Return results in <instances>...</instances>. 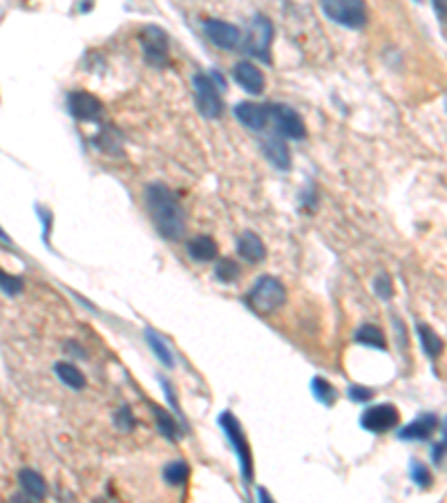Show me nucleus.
<instances>
[{"instance_id":"nucleus-9","label":"nucleus","mask_w":447,"mask_h":503,"mask_svg":"<svg viewBox=\"0 0 447 503\" xmlns=\"http://www.w3.org/2000/svg\"><path fill=\"white\" fill-rule=\"evenodd\" d=\"M398 420H400V414H398L396 405H391V403H380V405H373L362 411L360 425L371 434H382V432H389V429L396 427Z\"/></svg>"},{"instance_id":"nucleus-20","label":"nucleus","mask_w":447,"mask_h":503,"mask_svg":"<svg viewBox=\"0 0 447 503\" xmlns=\"http://www.w3.org/2000/svg\"><path fill=\"white\" fill-rule=\"evenodd\" d=\"M416 331H418V338H420V347H423V352H425L427 358H432V361H434V358H438L443 354L445 345H443L441 336H438L432 327L425 325V322H418Z\"/></svg>"},{"instance_id":"nucleus-3","label":"nucleus","mask_w":447,"mask_h":503,"mask_svg":"<svg viewBox=\"0 0 447 503\" xmlns=\"http://www.w3.org/2000/svg\"><path fill=\"white\" fill-rule=\"evenodd\" d=\"M219 425L224 429V434H226L228 443L232 445V450H235L237 459H239V470H241V477H244L246 483H253V452H250V445L246 441L244 432H241V425L239 420L232 416V411H224L219 416Z\"/></svg>"},{"instance_id":"nucleus-36","label":"nucleus","mask_w":447,"mask_h":503,"mask_svg":"<svg viewBox=\"0 0 447 503\" xmlns=\"http://www.w3.org/2000/svg\"><path fill=\"white\" fill-rule=\"evenodd\" d=\"M257 499H264V501H273V499H271V495H268V492H266V490H262V488L257 490Z\"/></svg>"},{"instance_id":"nucleus-6","label":"nucleus","mask_w":447,"mask_h":503,"mask_svg":"<svg viewBox=\"0 0 447 503\" xmlns=\"http://www.w3.org/2000/svg\"><path fill=\"white\" fill-rule=\"evenodd\" d=\"M193 87H195V101L199 107L201 116L206 119H219L224 112V103L219 96V87L208 74H195L193 78Z\"/></svg>"},{"instance_id":"nucleus-23","label":"nucleus","mask_w":447,"mask_h":503,"mask_svg":"<svg viewBox=\"0 0 447 503\" xmlns=\"http://www.w3.org/2000/svg\"><path fill=\"white\" fill-rule=\"evenodd\" d=\"M353 340L358 345H367V347L380 349V352H387V340H384L382 329H378L375 325H362L356 331Z\"/></svg>"},{"instance_id":"nucleus-17","label":"nucleus","mask_w":447,"mask_h":503,"mask_svg":"<svg viewBox=\"0 0 447 503\" xmlns=\"http://www.w3.org/2000/svg\"><path fill=\"white\" fill-rule=\"evenodd\" d=\"M18 483H21L25 495L34 501H41L47 495V483H45V479L36 470H30V468L21 470L18 472Z\"/></svg>"},{"instance_id":"nucleus-18","label":"nucleus","mask_w":447,"mask_h":503,"mask_svg":"<svg viewBox=\"0 0 447 503\" xmlns=\"http://www.w3.org/2000/svg\"><path fill=\"white\" fill-rule=\"evenodd\" d=\"M152 414H155V418H157L159 432L164 434L168 441H179V438L186 434V425L184 423H177L175 416L170 414V411L161 409L159 405H152Z\"/></svg>"},{"instance_id":"nucleus-2","label":"nucleus","mask_w":447,"mask_h":503,"mask_svg":"<svg viewBox=\"0 0 447 503\" xmlns=\"http://www.w3.org/2000/svg\"><path fill=\"white\" fill-rule=\"evenodd\" d=\"M246 302L259 316H271L286 304V289L277 277L262 275L246 293Z\"/></svg>"},{"instance_id":"nucleus-24","label":"nucleus","mask_w":447,"mask_h":503,"mask_svg":"<svg viewBox=\"0 0 447 503\" xmlns=\"http://www.w3.org/2000/svg\"><path fill=\"white\" fill-rule=\"evenodd\" d=\"M311 389H313V396L327 407H331L338 400V389L329 381L322 378V376H316V378L311 381Z\"/></svg>"},{"instance_id":"nucleus-11","label":"nucleus","mask_w":447,"mask_h":503,"mask_svg":"<svg viewBox=\"0 0 447 503\" xmlns=\"http://www.w3.org/2000/svg\"><path fill=\"white\" fill-rule=\"evenodd\" d=\"M67 107H69V112L74 114L78 121H98V119H101V114H103V103L98 101L94 94L83 92V89L69 92Z\"/></svg>"},{"instance_id":"nucleus-12","label":"nucleus","mask_w":447,"mask_h":503,"mask_svg":"<svg viewBox=\"0 0 447 503\" xmlns=\"http://www.w3.org/2000/svg\"><path fill=\"white\" fill-rule=\"evenodd\" d=\"M235 116L246 125L248 130L262 132V130L268 128V123H271V107L244 101V103H237L235 105Z\"/></svg>"},{"instance_id":"nucleus-1","label":"nucleus","mask_w":447,"mask_h":503,"mask_svg":"<svg viewBox=\"0 0 447 503\" xmlns=\"http://www.w3.org/2000/svg\"><path fill=\"white\" fill-rule=\"evenodd\" d=\"M143 197H146V208L159 235L170 242L182 239L186 233V211L173 191L164 184H150L146 186Z\"/></svg>"},{"instance_id":"nucleus-7","label":"nucleus","mask_w":447,"mask_h":503,"mask_svg":"<svg viewBox=\"0 0 447 503\" xmlns=\"http://www.w3.org/2000/svg\"><path fill=\"white\" fill-rule=\"evenodd\" d=\"M139 43L141 50L146 54V61L155 67H166L168 65V56H170V43H168V34L157 25H148L143 27L139 34Z\"/></svg>"},{"instance_id":"nucleus-25","label":"nucleus","mask_w":447,"mask_h":503,"mask_svg":"<svg viewBox=\"0 0 447 503\" xmlns=\"http://www.w3.org/2000/svg\"><path fill=\"white\" fill-rule=\"evenodd\" d=\"M188 477H190V468L186 461H170L164 468V479L170 486H186Z\"/></svg>"},{"instance_id":"nucleus-10","label":"nucleus","mask_w":447,"mask_h":503,"mask_svg":"<svg viewBox=\"0 0 447 503\" xmlns=\"http://www.w3.org/2000/svg\"><path fill=\"white\" fill-rule=\"evenodd\" d=\"M204 34H206V39L219 50H235L241 41V32L237 27L226 21H219V18H208V21H204Z\"/></svg>"},{"instance_id":"nucleus-8","label":"nucleus","mask_w":447,"mask_h":503,"mask_svg":"<svg viewBox=\"0 0 447 503\" xmlns=\"http://www.w3.org/2000/svg\"><path fill=\"white\" fill-rule=\"evenodd\" d=\"M271 107V123L275 125V132L284 139H304L307 137V125L304 119L293 110V107L277 103Z\"/></svg>"},{"instance_id":"nucleus-21","label":"nucleus","mask_w":447,"mask_h":503,"mask_svg":"<svg viewBox=\"0 0 447 503\" xmlns=\"http://www.w3.org/2000/svg\"><path fill=\"white\" fill-rule=\"evenodd\" d=\"M146 340H148V347L152 349V354H155L166 367H170V370H173V367L177 365V361H175L173 349L168 347L166 340L161 338L157 331H152V329H146Z\"/></svg>"},{"instance_id":"nucleus-16","label":"nucleus","mask_w":447,"mask_h":503,"mask_svg":"<svg viewBox=\"0 0 447 503\" xmlns=\"http://www.w3.org/2000/svg\"><path fill=\"white\" fill-rule=\"evenodd\" d=\"M237 253L241 259H246L248 264H257L266 257V244L253 231H244L241 237L237 239Z\"/></svg>"},{"instance_id":"nucleus-26","label":"nucleus","mask_w":447,"mask_h":503,"mask_svg":"<svg viewBox=\"0 0 447 503\" xmlns=\"http://www.w3.org/2000/svg\"><path fill=\"white\" fill-rule=\"evenodd\" d=\"M215 275H217V280L221 282H235L237 277H239V264L235 262V259H221V262L217 264V268H215Z\"/></svg>"},{"instance_id":"nucleus-4","label":"nucleus","mask_w":447,"mask_h":503,"mask_svg":"<svg viewBox=\"0 0 447 503\" xmlns=\"http://www.w3.org/2000/svg\"><path fill=\"white\" fill-rule=\"evenodd\" d=\"M320 5L327 18L349 30H360L367 25L364 0H320Z\"/></svg>"},{"instance_id":"nucleus-37","label":"nucleus","mask_w":447,"mask_h":503,"mask_svg":"<svg viewBox=\"0 0 447 503\" xmlns=\"http://www.w3.org/2000/svg\"><path fill=\"white\" fill-rule=\"evenodd\" d=\"M0 239H5V242H9V237L5 235V231H3V228H0Z\"/></svg>"},{"instance_id":"nucleus-19","label":"nucleus","mask_w":447,"mask_h":503,"mask_svg":"<svg viewBox=\"0 0 447 503\" xmlns=\"http://www.w3.org/2000/svg\"><path fill=\"white\" fill-rule=\"evenodd\" d=\"M217 242L208 235H199L188 242V255L197 262H210V259L217 257Z\"/></svg>"},{"instance_id":"nucleus-27","label":"nucleus","mask_w":447,"mask_h":503,"mask_svg":"<svg viewBox=\"0 0 447 503\" xmlns=\"http://www.w3.org/2000/svg\"><path fill=\"white\" fill-rule=\"evenodd\" d=\"M409 477H411V481H414L418 488H429V486H432V474H429L427 465L420 463V461H411Z\"/></svg>"},{"instance_id":"nucleus-30","label":"nucleus","mask_w":447,"mask_h":503,"mask_svg":"<svg viewBox=\"0 0 447 503\" xmlns=\"http://www.w3.org/2000/svg\"><path fill=\"white\" fill-rule=\"evenodd\" d=\"M373 293L378 295L380 300H391L393 298V282L387 273H378L373 280Z\"/></svg>"},{"instance_id":"nucleus-29","label":"nucleus","mask_w":447,"mask_h":503,"mask_svg":"<svg viewBox=\"0 0 447 503\" xmlns=\"http://www.w3.org/2000/svg\"><path fill=\"white\" fill-rule=\"evenodd\" d=\"M94 146L101 148L105 152H110V155H116V152H121V143L116 139V132L114 130H105L103 134H98L94 139Z\"/></svg>"},{"instance_id":"nucleus-32","label":"nucleus","mask_w":447,"mask_h":503,"mask_svg":"<svg viewBox=\"0 0 447 503\" xmlns=\"http://www.w3.org/2000/svg\"><path fill=\"white\" fill-rule=\"evenodd\" d=\"M347 396L353 403H367V400L373 398V389L362 387V385H351V387L347 389Z\"/></svg>"},{"instance_id":"nucleus-35","label":"nucleus","mask_w":447,"mask_h":503,"mask_svg":"<svg viewBox=\"0 0 447 503\" xmlns=\"http://www.w3.org/2000/svg\"><path fill=\"white\" fill-rule=\"evenodd\" d=\"M393 327H396V331H398V334H400V320H396V318H393ZM398 343H400V347H402V345H407V338H405V329H402V340H398Z\"/></svg>"},{"instance_id":"nucleus-5","label":"nucleus","mask_w":447,"mask_h":503,"mask_svg":"<svg viewBox=\"0 0 447 503\" xmlns=\"http://www.w3.org/2000/svg\"><path fill=\"white\" fill-rule=\"evenodd\" d=\"M273 23L266 16H255L244 36V50L264 63H271V45H273Z\"/></svg>"},{"instance_id":"nucleus-14","label":"nucleus","mask_w":447,"mask_h":503,"mask_svg":"<svg viewBox=\"0 0 447 503\" xmlns=\"http://www.w3.org/2000/svg\"><path fill=\"white\" fill-rule=\"evenodd\" d=\"M438 429V418L427 411V414H420L416 420H411L409 425H405L398 432V438L402 441H427L429 436Z\"/></svg>"},{"instance_id":"nucleus-15","label":"nucleus","mask_w":447,"mask_h":503,"mask_svg":"<svg viewBox=\"0 0 447 503\" xmlns=\"http://www.w3.org/2000/svg\"><path fill=\"white\" fill-rule=\"evenodd\" d=\"M262 152L277 170H289L291 168V150L284 143V137H277L275 134V137L262 139Z\"/></svg>"},{"instance_id":"nucleus-13","label":"nucleus","mask_w":447,"mask_h":503,"mask_svg":"<svg viewBox=\"0 0 447 503\" xmlns=\"http://www.w3.org/2000/svg\"><path fill=\"white\" fill-rule=\"evenodd\" d=\"M232 76H235L237 85H241L250 94H262L266 87V78L262 74V69L253 65L250 61H239L235 67H232Z\"/></svg>"},{"instance_id":"nucleus-34","label":"nucleus","mask_w":447,"mask_h":503,"mask_svg":"<svg viewBox=\"0 0 447 503\" xmlns=\"http://www.w3.org/2000/svg\"><path fill=\"white\" fill-rule=\"evenodd\" d=\"M434 7L441 16H447V0H434Z\"/></svg>"},{"instance_id":"nucleus-22","label":"nucleus","mask_w":447,"mask_h":503,"mask_svg":"<svg viewBox=\"0 0 447 503\" xmlns=\"http://www.w3.org/2000/svg\"><path fill=\"white\" fill-rule=\"evenodd\" d=\"M54 372H56L58 381H61L63 385H67L69 389H76V392H80V389L85 387V376H83V372H80L76 365H69V363H56V367H54Z\"/></svg>"},{"instance_id":"nucleus-33","label":"nucleus","mask_w":447,"mask_h":503,"mask_svg":"<svg viewBox=\"0 0 447 503\" xmlns=\"http://www.w3.org/2000/svg\"><path fill=\"white\" fill-rule=\"evenodd\" d=\"M441 432H443V441H438V443L434 445V450H432V459H434V463H441V461L445 459V454H447V418L443 420Z\"/></svg>"},{"instance_id":"nucleus-28","label":"nucleus","mask_w":447,"mask_h":503,"mask_svg":"<svg viewBox=\"0 0 447 503\" xmlns=\"http://www.w3.org/2000/svg\"><path fill=\"white\" fill-rule=\"evenodd\" d=\"M25 289L23 280L18 275H9L5 273L3 268H0V291L7 293V295H21Z\"/></svg>"},{"instance_id":"nucleus-31","label":"nucleus","mask_w":447,"mask_h":503,"mask_svg":"<svg viewBox=\"0 0 447 503\" xmlns=\"http://www.w3.org/2000/svg\"><path fill=\"white\" fill-rule=\"evenodd\" d=\"M114 423H116V427L121 429V432H130V429H134V423H137V420H134V416L130 414V409L123 405L119 411H116Z\"/></svg>"}]
</instances>
